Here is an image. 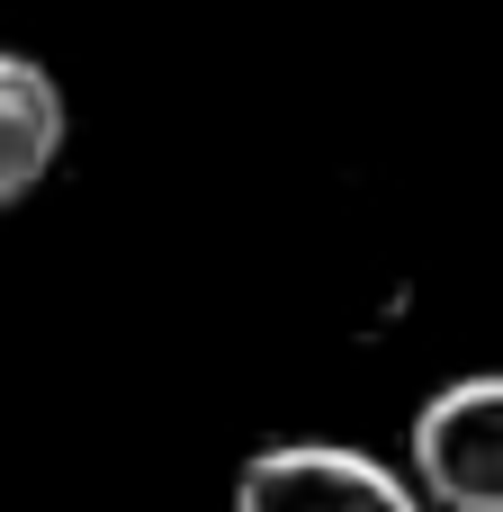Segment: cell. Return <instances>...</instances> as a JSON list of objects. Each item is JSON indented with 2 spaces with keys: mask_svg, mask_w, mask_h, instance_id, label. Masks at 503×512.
Here are the masks:
<instances>
[{
  "mask_svg": "<svg viewBox=\"0 0 503 512\" xmlns=\"http://www.w3.org/2000/svg\"><path fill=\"white\" fill-rule=\"evenodd\" d=\"M414 486L441 512H503V369L450 378L414 405Z\"/></svg>",
  "mask_w": 503,
  "mask_h": 512,
  "instance_id": "obj_1",
  "label": "cell"
},
{
  "mask_svg": "<svg viewBox=\"0 0 503 512\" xmlns=\"http://www.w3.org/2000/svg\"><path fill=\"white\" fill-rule=\"evenodd\" d=\"M234 512H441V504L351 441H270L243 459Z\"/></svg>",
  "mask_w": 503,
  "mask_h": 512,
  "instance_id": "obj_2",
  "label": "cell"
},
{
  "mask_svg": "<svg viewBox=\"0 0 503 512\" xmlns=\"http://www.w3.org/2000/svg\"><path fill=\"white\" fill-rule=\"evenodd\" d=\"M63 135H72L63 81H54L36 54H9V45H0V207L36 198V189L54 180Z\"/></svg>",
  "mask_w": 503,
  "mask_h": 512,
  "instance_id": "obj_3",
  "label": "cell"
}]
</instances>
